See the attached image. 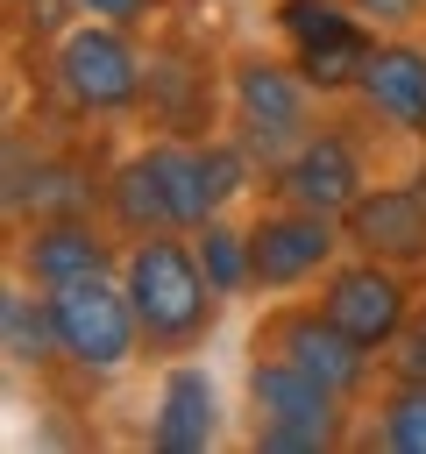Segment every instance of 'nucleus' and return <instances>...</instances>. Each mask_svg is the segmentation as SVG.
<instances>
[{"label":"nucleus","mask_w":426,"mask_h":454,"mask_svg":"<svg viewBox=\"0 0 426 454\" xmlns=\"http://www.w3.org/2000/svg\"><path fill=\"white\" fill-rule=\"evenodd\" d=\"M256 192H263V170L227 128H213V135L149 128L99 170V213L121 227V241L163 234V227L192 234L213 213H241Z\"/></svg>","instance_id":"nucleus-1"},{"label":"nucleus","mask_w":426,"mask_h":454,"mask_svg":"<svg viewBox=\"0 0 426 454\" xmlns=\"http://www.w3.org/2000/svg\"><path fill=\"white\" fill-rule=\"evenodd\" d=\"M121 284L142 326V362H178V355H206V340L220 333L227 298L213 291L192 234L163 227V234H135L121 248Z\"/></svg>","instance_id":"nucleus-2"},{"label":"nucleus","mask_w":426,"mask_h":454,"mask_svg":"<svg viewBox=\"0 0 426 454\" xmlns=\"http://www.w3.org/2000/svg\"><path fill=\"white\" fill-rule=\"evenodd\" d=\"M43 85H50L64 121H92V128L142 121V106H149V35L99 21V14H78L71 28H57L43 43Z\"/></svg>","instance_id":"nucleus-3"},{"label":"nucleus","mask_w":426,"mask_h":454,"mask_svg":"<svg viewBox=\"0 0 426 454\" xmlns=\"http://www.w3.org/2000/svg\"><path fill=\"white\" fill-rule=\"evenodd\" d=\"M334 99H320V85L277 50V43H241L227 50V78H220V128L256 156V170L284 163L327 114Z\"/></svg>","instance_id":"nucleus-4"},{"label":"nucleus","mask_w":426,"mask_h":454,"mask_svg":"<svg viewBox=\"0 0 426 454\" xmlns=\"http://www.w3.org/2000/svg\"><path fill=\"white\" fill-rule=\"evenodd\" d=\"M234 419H241V440L256 454H341V447H355V404L270 348H248Z\"/></svg>","instance_id":"nucleus-5"},{"label":"nucleus","mask_w":426,"mask_h":454,"mask_svg":"<svg viewBox=\"0 0 426 454\" xmlns=\"http://www.w3.org/2000/svg\"><path fill=\"white\" fill-rule=\"evenodd\" d=\"M369 114L355 106V99H334L327 114H320V128L284 156V163H270L263 170V199H291V206H312V213H348L376 177H383V163H376V149H369Z\"/></svg>","instance_id":"nucleus-6"},{"label":"nucleus","mask_w":426,"mask_h":454,"mask_svg":"<svg viewBox=\"0 0 426 454\" xmlns=\"http://www.w3.org/2000/svg\"><path fill=\"white\" fill-rule=\"evenodd\" d=\"M50 326H57V369H71L78 383H121L142 362V326H135L121 270L57 284L50 291Z\"/></svg>","instance_id":"nucleus-7"},{"label":"nucleus","mask_w":426,"mask_h":454,"mask_svg":"<svg viewBox=\"0 0 426 454\" xmlns=\"http://www.w3.org/2000/svg\"><path fill=\"white\" fill-rule=\"evenodd\" d=\"M248 348H270V355L298 362L312 383H327V390L348 397L355 411H362V397L383 383V355L362 348L355 333H341V326L320 312V298H305V291H298V298H263Z\"/></svg>","instance_id":"nucleus-8"},{"label":"nucleus","mask_w":426,"mask_h":454,"mask_svg":"<svg viewBox=\"0 0 426 454\" xmlns=\"http://www.w3.org/2000/svg\"><path fill=\"white\" fill-rule=\"evenodd\" d=\"M241 213H248L256 298H298L348 255V227L334 213H312V206H291V199H263V192Z\"/></svg>","instance_id":"nucleus-9"},{"label":"nucleus","mask_w":426,"mask_h":454,"mask_svg":"<svg viewBox=\"0 0 426 454\" xmlns=\"http://www.w3.org/2000/svg\"><path fill=\"white\" fill-rule=\"evenodd\" d=\"M270 43L320 85V99H355L376 28L348 0H270Z\"/></svg>","instance_id":"nucleus-10"},{"label":"nucleus","mask_w":426,"mask_h":454,"mask_svg":"<svg viewBox=\"0 0 426 454\" xmlns=\"http://www.w3.org/2000/svg\"><path fill=\"white\" fill-rule=\"evenodd\" d=\"M419 291H426V277H412V270H390V262H376V255H341L320 284H312V298H320V312L341 326V333H355L362 348H376V355H390V340L405 333V319H412V305H419Z\"/></svg>","instance_id":"nucleus-11"},{"label":"nucleus","mask_w":426,"mask_h":454,"mask_svg":"<svg viewBox=\"0 0 426 454\" xmlns=\"http://www.w3.org/2000/svg\"><path fill=\"white\" fill-rule=\"evenodd\" d=\"M341 227H348V248H355V255H376V262H390V270L426 277V149H419L405 170H383V177L341 213Z\"/></svg>","instance_id":"nucleus-12"},{"label":"nucleus","mask_w":426,"mask_h":454,"mask_svg":"<svg viewBox=\"0 0 426 454\" xmlns=\"http://www.w3.org/2000/svg\"><path fill=\"white\" fill-rule=\"evenodd\" d=\"M227 440V390L199 355L156 362V390L142 411V447L149 454H213Z\"/></svg>","instance_id":"nucleus-13"},{"label":"nucleus","mask_w":426,"mask_h":454,"mask_svg":"<svg viewBox=\"0 0 426 454\" xmlns=\"http://www.w3.org/2000/svg\"><path fill=\"white\" fill-rule=\"evenodd\" d=\"M121 227L106 213H50V220H21L14 227V248H7V270L28 277L36 291H57L71 277H99V270H121Z\"/></svg>","instance_id":"nucleus-14"},{"label":"nucleus","mask_w":426,"mask_h":454,"mask_svg":"<svg viewBox=\"0 0 426 454\" xmlns=\"http://www.w3.org/2000/svg\"><path fill=\"white\" fill-rule=\"evenodd\" d=\"M355 106L376 121V135L426 149V28L376 35V50L355 78Z\"/></svg>","instance_id":"nucleus-15"},{"label":"nucleus","mask_w":426,"mask_h":454,"mask_svg":"<svg viewBox=\"0 0 426 454\" xmlns=\"http://www.w3.org/2000/svg\"><path fill=\"white\" fill-rule=\"evenodd\" d=\"M362 454H426V376H383L355 411Z\"/></svg>","instance_id":"nucleus-16"},{"label":"nucleus","mask_w":426,"mask_h":454,"mask_svg":"<svg viewBox=\"0 0 426 454\" xmlns=\"http://www.w3.org/2000/svg\"><path fill=\"white\" fill-rule=\"evenodd\" d=\"M0 355L7 369H50L57 362V326H50V291L7 270L0 284Z\"/></svg>","instance_id":"nucleus-17"},{"label":"nucleus","mask_w":426,"mask_h":454,"mask_svg":"<svg viewBox=\"0 0 426 454\" xmlns=\"http://www.w3.org/2000/svg\"><path fill=\"white\" fill-rule=\"evenodd\" d=\"M192 248H199V262H206V277H213V291H220L227 305H241V298H256V255H248V213H213L206 227H192Z\"/></svg>","instance_id":"nucleus-18"},{"label":"nucleus","mask_w":426,"mask_h":454,"mask_svg":"<svg viewBox=\"0 0 426 454\" xmlns=\"http://www.w3.org/2000/svg\"><path fill=\"white\" fill-rule=\"evenodd\" d=\"M71 7H78V14H99V21H121V28H142V35H149V28H163V21H170V7H178V0H71Z\"/></svg>","instance_id":"nucleus-19"},{"label":"nucleus","mask_w":426,"mask_h":454,"mask_svg":"<svg viewBox=\"0 0 426 454\" xmlns=\"http://www.w3.org/2000/svg\"><path fill=\"white\" fill-rule=\"evenodd\" d=\"M383 376H426V291H419V305H412L405 333L390 340V355H383Z\"/></svg>","instance_id":"nucleus-20"},{"label":"nucleus","mask_w":426,"mask_h":454,"mask_svg":"<svg viewBox=\"0 0 426 454\" xmlns=\"http://www.w3.org/2000/svg\"><path fill=\"white\" fill-rule=\"evenodd\" d=\"M376 35H405V28H426V0H348Z\"/></svg>","instance_id":"nucleus-21"}]
</instances>
